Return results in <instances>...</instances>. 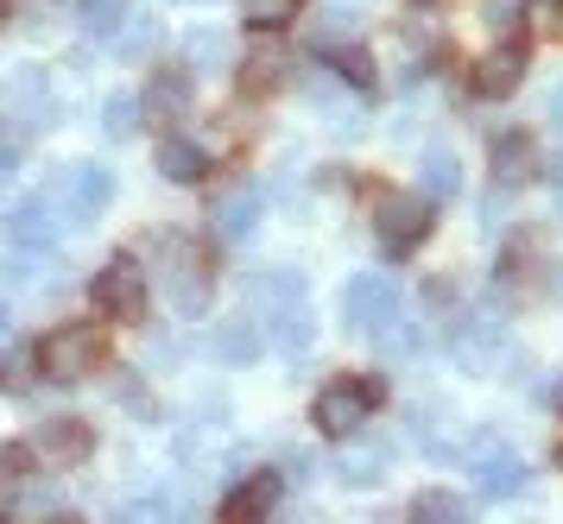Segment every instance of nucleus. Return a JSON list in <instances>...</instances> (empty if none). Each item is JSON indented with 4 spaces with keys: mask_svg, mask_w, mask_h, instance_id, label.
Masks as SVG:
<instances>
[{
    "mask_svg": "<svg viewBox=\"0 0 563 524\" xmlns=\"http://www.w3.org/2000/svg\"><path fill=\"white\" fill-rule=\"evenodd\" d=\"M254 215H260V197H254V190H229V197L216 202V234L241 241V234L254 227Z\"/></svg>",
    "mask_w": 563,
    "mask_h": 524,
    "instance_id": "2eb2a0df",
    "label": "nucleus"
},
{
    "mask_svg": "<svg viewBox=\"0 0 563 524\" xmlns=\"http://www.w3.org/2000/svg\"><path fill=\"white\" fill-rule=\"evenodd\" d=\"M424 190H431V197H456V190H462L456 158H450L443 146H431V152H424Z\"/></svg>",
    "mask_w": 563,
    "mask_h": 524,
    "instance_id": "f3484780",
    "label": "nucleus"
},
{
    "mask_svg": "<svg viewBox=\"0 0 563 524\" xmlns=\"http://www.w3.org/2000/svg\"><path fill=\"white\" fill-rule=\"evenodd\" d=\"M96 449V430L82 424V417H52V424H38L32 436V455H45L52 468H82Z\"/></svg>",
    "mask_w": 563,
    "mask_h": 524,
    "instance_id": "423d86ee",
    "label": "nucleus"
},
{
    "mask_svg": "<svg viewBox=\"0 0 563 524\" xmlns=\"http://www.w3.org/2000/svg\"><path fill=\"white\" fill-rule=\"evenodd\" d=\"M544 7H563V0H544Z\"/></svg>",
    "mask_w": 563,
    "mask_h": 524,
    "instance_id": "c756f323",
    "label": "nucleus"
},
{
    "mask_svg": "<svg viewBox=\"0 0 563 524\" xmlns=\"http://www.w3.org/2000/svg\"><path fill=\"white\" fill-rule=\"evenodd\" d=\"M519 76H526V57L507 45V51H494V57L475 64V89H482V96H512V89H519Z\"/></svg>",
    "mask_w": 563,
    "mask_h": 524,
    "instance_id": "9b49d317",
    "label": "nucleus"
},
{
    "mask_svg": "<svg viewBox=\"0 0 563 524\" xmlns=\"http://www.w3.org/2000/svg\"><path fill=\"white\" fill-rule=\"evenodd\" d=\"M544 121H551V126H558V133H563V82H558V89H551V101H544Z\"/></svg>",
    "mask_w": 563,
    "mask_h": 524,
    "instance_id": "cd10ccee",
    "label": "nucleus"
},
{
    "mask_svg": "<svg viewBox=\"0 0 563 524\" xmlns=\"http://www.w3.org/2000/svg\"><path fill=\"white\" fill-rule=\"evenodd\" d=\"M57 197H64V215H70V222H82V215H96V209L114 197V177L96 171V165H77V171L64 177V190H57Z\"/></svg>",
    "mask_w": 563,
    "mask_h": 524,
    "instance_id": "6e6552de",
    "label": "nucleus"
},
{
    "mask_svg": "<svg viewBox=\"0 0 563 524\" xmlns=\"http://www.w3.org/2000/svg\"><path fill=\"white\" fill-rule=\"evenodd\" d=\"M424 234H431V202L424 197H386L380 202V247L393 253V259L411 253Z\"/></svg>",
    "mask_w": 563,
    "mask_h": 524,
    "instance_id": "39448f33",
    "label": "nucleus"
},
{
    "mask_svg": "<svg viewBox=\"0 0 563 524\" xmlns=\"http://www.w3.org/2000/svg\"><path fill=\"white\" fill-rule=\"evenodd\" d=\"M45 234H52V227H45V209H20V215H13V241H26V247H38Z\"/></svg>",
    "mask_w": 563,
    "mask_h": 524,
    "instance_id": "412c9836",
    "label": "nucleus"
},
{
    "mask_svg": "<svg viewBox=\"0 0 563 524\" xmlns=\"http://www.w3.org/2000/svg\"><path fill=\"white\" fill-rule=\"evenodd\" d=\"M209 348L222 354V360H247V354L260 348V328H254V316H247V323H222L216 335H209Z\"/></svg>",
    "mask_w": 563,
    "mask_h": 524,
    "instance_id": "dca6fc26",
    "label": "nucleus"
},
{
    "mask_svg": "<svg viewBox=\"0 0 563 524\" xmlns=\"http://www.w3.org/2000/svg\"><path fill=\"white\" fill-rule=\"evenodd\" d=\"M279 82H285V51L279 45H260L254 57L241 64V89H247V96H273Z\"/></svg>",
    "mask_w": 563,
    "mask_h": 524,
    "instance_id": "f8f14e48",
    "label": "nucleus"
},
{
    "mask_svg": "<svg viewBox=\"0 0 563 524\" xmlns=\"http://www.w3.org/2000/svg\"><path fill=\"white\" fill-rule=\"evenodd\" d=\"M7 13H13V0H0V25H7Z\"/></svg>",
    "mask_w": 563,
    "mask_h": 524,
    "instance_id": "c85d7f7f",
    "label": "nucleus"
},
{
    "mask_svg": "<svg viewBox=\"0 0 563 524\" xmlns=\"http://www.w3.org/2000/svg\"><path fill=\"white\" fill-rule=\"evenodd\" d=\"M482 20L494 32H519V0H482Z\"/></svg>",
    "mask_w": 563,
    "mask_h": 524,
    "instance_id": "4be33fe9",
    "label": "nucleus"
},
{
    "mask_svg": "<svg viewBox=\"0 0 563 524\" xmlns=\"http://www.w3.org/2000/svg\"><path fill=\"white\" fill-rule=\"evenodd\" d=\"M342 310H349V328H361V335H380V328L399 316V285H393L386 272H361L355 285H349Z\"/></svg>",
    "mask_w": 563,
    "mask_h": 524,
    "instance_id": "20e7f679",
    "label": "nucleus"
},
{
    "mask_svg": "<svg viewBox=\"0 0 563 524\" xmlns=\"http://www.w3.org/2000/svg\"><path fill=\"white\" fill-rule=\"evenodd\" d=\"M102 367H108V335L96 323H64V328H52V335L38 342V374L45 379L77 386V379L102 374Z\"/></svg>",
    "mask_w": 563,
    "mask_h": 524,
    "instance_id": "f257e3e1",
    "label": "nucleus"
},
{
    "mask_svg": "<svg viewBox=\"0 0 563 524\" xmlns=\"http://www.w3.org/2000/svg\"><path fill=\"white\" fill-rule=\"evenodd\" d=\"M298 7H305V0H247V20L266 25V32H279V25L298 20Z\"/></svg>",
    "mask_w": 563,
    "mask_h": 524,
    "instance_id": "6ab92c4d",
    "label": "nucleus"
},
{
    "mask_svg": "<svg viewBox=\"0 0 563 524\" xmlns=\"http://www.w3.org/2000/svg\"><path fill=\"white\" fill-rule=\"evenodd\" d=\"M153 38H158V20H153V25L140 20V25H133V32H128V38H121V51H146V45H153Z\"/></svg>",
    "mask_w": 563,
    "mask_h": 524,
    "instance_id": "bb28decb",
    "label": "nucleus"
},
{
    "mask_svg": "<svg viewBox=\"0 0 563 524\" xmlns=\"http://www.w3.org/2000/svg\"><path fill=\"white\" fill-rule=\"evenodd\" d=\"M273 500H279V475H254V480H241L229 500H222V519L229 524H254L273 512Z\"/></svg>",
    "mask_w": 563,
    "mask_h": 524,
    "instance_id": "9d476101",
    "label": "nucleus"
},
{
    "mask_svg": "<svg viewBox=\"0 0 563 524\" xmlns=\"http://www.w3.org/2000/svg\"><path fill=\"white\" fill-rule=\"evenodd\" d=\"M184 108H190V70H153V89H146V121L172 126V121H184Z\"/></svg>",
    "mask_w": 563,
    "mask_h": 524,
    "instance_id": "1a4fd4ad",
    "label": "nucleus"
},
{
    "mask_svg": "<svg viewBox=\"0 0 563 524\" xmlns=\"http://www.w3.org/2000/svg\"><path fill=\"white\" fill-rule=\"evenodd\" d=\"M158 171L172 177V183H197V177L209 171V158H203V146H190V140H165V146H158Z\"/></svg>",
    "mask_w": 563,
    "mask_h": 524,
    "instance_id": "ddd939ff",
    "label": "nucleus"
},
{
    "mask_svg": "<svg viewBox=\"0 0 563 524\" xmlns=\"http://www.w3.org/2000/svg\"><path fill=\"white\" fill-rule=\"evenodd\" d=\"M380 399H386L380 379H335V386L317 392L310 417H317V430H330V436H355V430L367 424V411H374Z\"/></svg>",
    "mask_w": 563,
    "mask_h": 524,
    "instance_id": "f03ea898",
    "label": "nucleus"
},
{
    "mask_svg": "<svg viewBox=\"0 0 563 524\" xmlns=\"http://www.w3.org/2000/svg\"><path fill=\"white\" fill-rule=\"evenodd\" d=\"M20 367H26L20 354H0V392H20V386H26V374H20Z\"/></svg>",
    "mask_w": 563,
    "mask_h": 524,
    "instance_id": "393cba45",
    "label": "nucleus"
},
{
    "mask_svg": "<svg viewBox=\"0 0 563 524\" xmlns=\"http://www.w3.org/2000/svg\"><path fill=\"white\" fill-rule=\"evenodd\" d=\"M190 64L222 70V64H229V38H222V32H197V38H190Z\"/></svg>",
    "mask_w": 563,
    "mask_h": 524,
    "instance_id": "aec40b11",
    "label": "nucleus"
},
{
    "mask_svg": "<svg viewBox=\"0 0 563 524\" xmlns=\"http://www.w3.org/2000/svg\"><path fill=\"white\" fill-rule=\"evenodd\" d=\"M411 512H418V519H462V505L450 500V493H424V500L411 505Z\"/></svg>",
    "mask_w": 563,
    "mask_h": 524,
    "instance_id": "5701e85b",
    "label": "nucleus"
},
{
    "mask_svg": "<svg viewBox=\"0 0 563 524\" xmlns=\"http://www.w3.org/2000/svg\"><path fill=\"white\" fill-rule=\"evenodd\" d=\"M108 133H114V140H128V133H133V101L128 96L108 101Z\"/></svg>",
    "mask_w": 563,
    "mask_h": 524,
    "instance_id": "b1692460",
    "label": "nucleus"
},
{
    "mask_svg": "<svg viewBox=\"0 0 563 524\" xmlns=\"http://www.w3.org/2000/svg\"><path fill=\"white\" fill-rule=\"evenodd\" d=\"M468 461H475V480H482L487 500H507V493H519L526 487V468H519V455H507L494 436H482L475 449H468Z\"/></svg>",
    "mask_w": 563,
    "mask_h": 524,
    "instance_id": "0eeeda50",
    "label": "nucleus"
},
{
    "mask_svg": "<svg viewBox=\"0 0 563 524\" xmlns=\"http://www.w3.org/2000/svg\"><path fill=\"white\" fill-rule=\"evenodd\" d=\"M374 64H367V57H361V51H349V57H342V76H349V82H361V89H367V82H374Z\"/></svg>",
    "mask_w": 563,
    "mask_h": 524,
    "instance_id": "a878e982",
    "label": "nucleus"
},
{
    "mask_svg": "<svg viewBox=\"0 0 563 524\" xmlns=\"http://www.w3.org/2000/svg\"><path fill=\"white\" fill-rule=\"evenodd\" d=\"M32 461H38V455H32L26 443H7V449H0V500L20 493V487L32 480Z\"/></svg>",
    "mask_w": 563,
    "mask_h": 524,
    "instance_id": "a211bd4d",
    "label": "nucleus"
},
{
    "mask_svg": "<svg viewBox=\"0 0 563 524\" xmlns=\"http://www.w3.org/2000/svg\"><path fill=\"white\" fill-rule=\"evenodd\" d=\"M89 298H96V310L114 316V323H140V316H146V272H140L133 259H108L102 272L89 278Z\"/></svg>",
    "mask_w": 563,
    "mask_h": 524,
    "instance_id": "7ed1b4c3",
    "label": "nucleus"
},
{
    "mask_svg": "<svg viewBox=\"0 0 563 524\" xmlns=\"http://www.w3.org/2000/svg\"><path fill=\"white\" fill-rule=\"evenodd\" d=\"M532 140L526 133H507V140H494V177L500 183H519V177H532Z\"/></svg>",
    "mask_w": 563,
    "mask_h": 524,
    "instance_id": "4468645a",
    "label": "nucleus"
}]
</instances>
